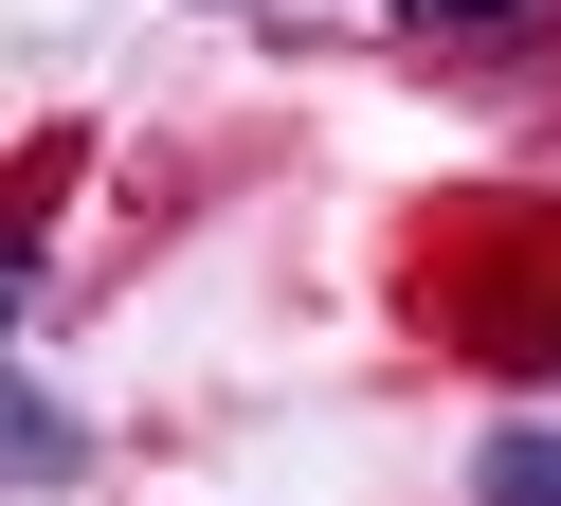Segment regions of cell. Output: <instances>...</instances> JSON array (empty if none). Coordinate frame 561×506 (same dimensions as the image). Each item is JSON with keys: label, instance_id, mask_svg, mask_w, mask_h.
I'll list each match as a JSON object with an SVG mask.
<instances>
[{"label": "cell", "instance_id": "6da1fadb", "mask_svg": "<svg viewBox=\"0 0 561 506\" xmlns=\"http://www.w3.org/2000/svg\"><path fill=\"white\" fill-rule=\"evenodd\" d=\"M471 506H561V434H489V452H471Z\"/></svg>", "mask_w": 561, "mask_h": 506}, {"label": "cell", "instance_id": "7a4b0ae2", "mask_svg": "<svg viewBox=\"0 0 561 506\" xmlns=\"http://www.w3.org/2000/svg\"><path fill=\"white\" fill-rule=\"evenodd\" d=\"M91 470V434H73V398H19V488H73Z\"/></svg>", "mask_w": 561, "mask_h": 506}, {"label": "cell", "instance_id": "3957f363", "mask_svg": "<svg viewBox=\"0 0 561 506\" xmlns=\"http://www.w3.org/2000/svg\"><path fill=\"white\" fill-rule=\"evenodd\" d=\"M399 19H507V0H399Z\"/></svg>", "mask_w": 561, "mask_h": 506}]
</instances>
